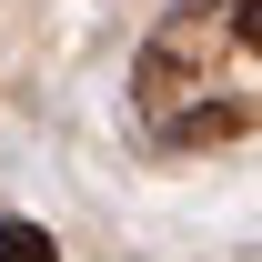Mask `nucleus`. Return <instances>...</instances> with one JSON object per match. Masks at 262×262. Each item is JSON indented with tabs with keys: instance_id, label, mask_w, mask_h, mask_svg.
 <instances>
[{
	"instance_id": "f257e3e1",
	"label": "nucleus",
	"mask_w": 262,
	"mask_h": 262,
	"mask_svg": "<svg viewBox=\"0 0 262 262\" xmlns=\"http://www.w3.org/2000/svg\"><path fill=\"white\" fill-rule=\"evenodd\" d=\"M0 262H61V242H51L40 222H20V212H10V222H0Z\"/></svg>"
}]
</instances>
